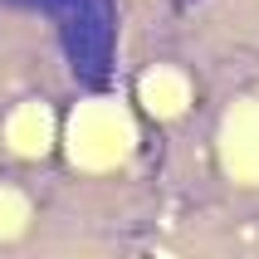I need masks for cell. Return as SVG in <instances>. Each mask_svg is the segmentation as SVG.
Here are the masks:
<instances>
[{"mask_svg":"<svg viewBox=\"0 0 259 259\" xmlns=\"http://www.w3.org/2000/svg\"><path fill=\"white\" fill-rule=\"evenodd\" d=\"M132 152V122L117 113L113 103H83L69 122V157L88 171L117 166Z\"/></svg>","mask_w":259,"mask_h":259,"instance_id":"1","label":"cell"},{"mask_svg":"<svg viewBox=\"0 0 259 259\" xmlns=\"http://www.w3.org/2000/svg\"><path fill=\"white\" fill-rule=\"evenodd\" d=\"M54 142V113L44 103H20L10 117H5V147L20 152V157H44Z\"/></svg>","mask_w":259,"mask_h":259,"instance_id":"2","label":"cell"},{"mask_svg":"<svg viewBox=\"0 0 259 259\" xmlns=\"http://www.w3.org/2000/svg\"><path fill=\"white\" fill-rule=\"evenodd\" d=\"M142 103L157 117H171V113H181V103H186V83H181L176 73L157 69V73H147V78H142Z\"/></svg>","mask_w":259,"mask_h":259,"instance_id":"3","label":"cell"},{"mask_svg":"<svg viewBox=\"0 0 259 259\" xmlns=\"http://www.w3.org/2000/svg\"><path fill=\"white\" fill-rule=\"evenodd\" d=\"M25 220H29L25 196H20V191H10V186H0V240L20 235V230H25Z\"/></svg>","mask_w":259,"mask_h":259,"instance_id":"4","label":"cell"}]
</instances>
